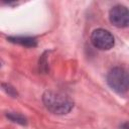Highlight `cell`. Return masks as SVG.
I'll return each instance as SVG.
<instances>
[{"label":"cell","mask_w":129,"mask_h":129,"mask_svg":"<svg viewBox=\"0 0 129 129\" xmlns=\"http://www.w3.org/2000/svg\"><path fill=\"white\" fill-rule=\"evenodd\" d=\"M10 41L15 42V43H19L21 45H25V46H35L36 45V40L35 38L32 37H27V36H17V37H9L8 38Z\"/></svg>","instance_id":"5"},{"label":"cell","mask_w":129,"mask_h":129,"mask_svg":"<svg viewBox=\"0 0 129 129\" xmlns=\"http://www.w3.org/2000/svg\"><path fill=\"white\" fill-rule=\"evenodd\" d=\"M44 106L53 114L63 115L74 107V102L64 94L53 91H46L42 96Z\"/></svg>","instance_id":"1"},{"label":"cell","mask_w":129,"mask_h":129,"mask_svg":"<svg viewBox=\"0 0 129 129\" xmlns=\"http://www.w3.org/2000/svg\"><path fill=\"white\" fill-rule=\"evenodd\" d=\"M91 41L93 45L101 50H108L114 46V37L110 31L98 28L95 29L91 34Z\"/></svg>","instance_id":"3"},{"label":"cell","mask_w":129,"mask_h":129,"mask_svg":"<svg viewBox=\"0 0 129 129\" xmlns=\"http://www.w3.org/2000/svg\"><path fill=\"white\" fill-rule=\"evenodd\" d=\"M127 129H129V127H128V128H127Z\"/></svg>","instance_id":"7"},{"label":"cell","mask_w":129,"mask_h":129,"mask_svg":"<svg viewBox=\"0 0 129 129\" xmlns=\"http://www.w3.org/2000/svg\"><path fill=\"white\" fill-rule=\"evenodd\" d=\"M7 117L13 122H17V123H20V124H25V118L23 116H21L20 114H18V113H9V114H7Z\"/></svg>","instance_id":"6"},{"label":"cell","mask_w":129,"mask_h":129,"mask_svg":"<svg viewBox=\"0 0 129 129\" xmlns=\"http://www.w3.org/2000/svg\"><path fill=\"white\" fill-rule=\"evenodd\" d=\"M111 23L119 28L129 26V9L124 5H115L109 13Z\"/></svg>","instance_id":"4"},{"label":"cell","mask_w":129,"mask_h":129,"mask_svg":"<svg viewBox=\"0 0 129 129\" xmlns=\"http://www.w3.org/2000/svg\"><path fill=\"white\" fill-rule=\"evenodd\" d=\"M109 87L117 93H125L129 90V73L120 67L113 68L107 75Z\"/></svg>","instance_id":"2"}]
</instances>
